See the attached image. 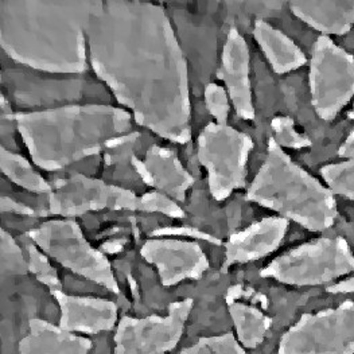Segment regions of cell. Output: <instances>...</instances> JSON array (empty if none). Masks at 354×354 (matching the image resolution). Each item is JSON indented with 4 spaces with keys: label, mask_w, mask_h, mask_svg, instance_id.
<instances>
[{
    "label": "cell",
    "mask_w": 354,
    "mask_h": 354,
    "mask_svg": "<svg viewBox=\"0 0 354 354\" xmlns=\"http://www.w3.org/2000/svg\"><path fill=\"white\" fill-rule=\"evenodd\" d=\"M178 354H247L233 334L201 338L196 345Z\"/></svg>",
    "instance_id": "d4e9b609"
},
{
    "label": "cell",
    "mask_w": 354,
    "mask_h": 354,
    "mask_svg": "<svg viewBox=\"0 0 354 354\" xmlns=\"http://www.w3.org/2000/svg\"><path fill=\"white\" fill-rule=\"evenodd\" d=\"M142 257L152 264L165 287L186 279H201L209 270V260L203 248L193 241L152 239L143 244Z\"/></svg>",
    "instance_id": "7c38bea8"
},
{
    "label": "cell",
    "mask_w": 354,
    "mask_h": 354,
    "mask_svg": "<svg viewBox=\"0 0 354 354\" xmlns=\"http://www.w3.org/2000/svg\"><path fill=\"white\" fill-rule=\"evenodd\" d=\"M278 354H354V301L302 315L280 338Z\"/></svg>",
    "instance_id": "30bf717a"
},
{
    "label": "cell",
    "mask_w": 354,
    "mask_h": 354,
    "mask_svg": "<svg viewBox=\"0 0 354 354\" xmlns=\"http://www.w3.org/2000/svg\"><path fill=\"white\" fill-rule=\"evenodd\" d=\"M0 251H1V275H26L28 263H26L24 251L15 243L12 236L4 229L0 230Z\"/></svg>",
    "instance_id": "603a6c76"
},
{
    "label": "cell",
    "mask_w": 354,
    "mask_h": 354,
    "mask_svg": "<svg viewBox=\"0 0 354 354\" xmlns=\"http://www.w3.org/2000/svg\"><path fill=\"white\" fill-rule=\"evenodd\" d=\"M177 232H171L169 229H162V230H156L153 232V236H163V234H186V236H196L198 239H205V240H212L214 244H218V241L216 239H213L212 236H206L201 232H197V230H193V232H180V229H176Z\"/></svg>",
    "instance_id": "4dcf8cb0"
},
{
    "label": "cell",
    "mask_w": 354,
    "mask_h": 354,
    "mask_svg": "<svg viewBox=\"0 0 354 354\" xmlns=\"http://www.w3.org/2000/svg\"><path fill=\"white\" fill-rule=\"evenodd\" d=\"M292 14L324 35H345L354 27V0H295Z\"/></svg>",
    "instance_id": "e0dca14e"
},
{
    "label": "cell",
    "mask_w": 354,
    "mask_h": 354,
    "mask_svg": "<svg viewBox=\"0 0 354 354\" xmlns=\"http://www.w3.org/2000/svg\"><path fill=\"white\" fill-rule=\"evenodd\" d=\"M228 92L217 84H207L205 88V104L217 124H228L230 104Z\"/></svg>",
    "instance_id": "4316f807"
},
{
    "label": "cell",
    "mask_w": 354,
    "mask_h": 354,
    "mask_svg": "<svg viewBox=\"0 0 354 354\" xmlns=\"http://www.w3.org/2000/svg\"><path fill=\"white\" fill-rule=\"evenodd\" d=\"M0 169L3 176H6L15 185L24 187L27 192L49 196L53 192L50 183L35 171L27 159L19 153L8 151L4 147L0 149Z\"/></svg>",
    "instance_id": "44dd1931"
},
{
    "label": "cell",
    "mask_w": 354,
    "mask_h": 354,
    "mask_svg": "<svg viewBox=\"0 0 354 354\" xmlns=\"http://www.w3.org/2000/svg\"><path fill=\"white\" fill-rule=\"evenodd\" d=\"M49 209L51 214L64 218L104 209L162 213L173 218L185 217L179 205L159 192L138 197L131 190L106 185L100 179L82 174H75L54 183L49 196Z\"/></svg>",
    "instance_id": "5b68a950"
},
{
    "label": "cell",
    "mask_w": 354,
    "mask_h": 354,
    "mask_svg": "<svg viewBox=\"0 0 354 354\" xmlns=\"http://www.w3.org/2000/svg\"><path fill=\"white\" fill-rule=\"evenodd\" d=\"M247 200L311 232L331 228L338 216L329 187L297 165L274 138L268 140L266 160L247 190Z\"/></svg>",
    "instance_id": "277c9868"
},
{
    "label": "cell",
    "mask_w": 354,
    "mask_h": 354,
    "mask_svg": "<svg viewBox=\"0 0 354 354\" xmlns=\"http://www.w3.org/2000/svg\"><path fill=\"white\" fill-rule=\"evenodd\" d=\"M310 95L317 116L334 120L354 97V57L330 37L321 35L310 59Z\"/></svg>",
    "instance_id": "9c48e42d"
},
{
    "label": "cell",
    "mask_w": 354,
    "mask_h": 354,
    "mask_svg": "<svg viewBox=\"0 0 354 354\" xmlns=\"http://www.w3.org/2000/svg\"><path fill=\"white\" fill-rule=\"evenodd\" d=\"M100 1H1L0 45L35 71L82 73L89 61L86 30Z\"/></svg>",
    "instance_id": "7a4b0ae2"
},
{
    "label": "cell",
    "mask_w": 354,
    "mask_h": 354,
    "mask_svg": "<svg viewBox=\"0 0 354 354\" xmlns=\"http://www.w3.org/2000/svg\"><path fill=\"white\" fill-rule=\"evenodd\" d=\"M28 237L62 267L119 294V284L108 259L88 243L75 220H49L30 230Z\"/></svg>",
    "instance_id": "ba28073f"
},
{
    "label": "cell",
    "mask_w": 354,
    "mask_h": 354,
    "mask_svg": "<svg viewBox=\"0 0 354 354\" xmlns=\"http://www.w3.org/2000/svg\"><path fill=\"white\" fill-rule=\"evenodd\" d=\"M0 207H1L3 213L10 212V213L22 214V216H34V210L30 206L18 203V201H14L12 198L4 197V196L0 200Z\"/></svg>",
    "instance_id": "83f0119b"
},
{
    "label": "cell",
    "mask_w": 354,
    "mask_h": 354,
    "mask_svg": "<svg viewBox=\"0 0 354 354\" xmlns=\"http://www.w3.org/2000/svg\"><path fill=\"white\" fill-rule=\"evenodd\" d=\"M328 292L331 294H346V292H354V277L341 280L335 284H331L328 287Z\"/></svg>",
    "instance_id": "f1b7e54d"
},
{
    "label": "cell",
    "mask_w": 354,
    "mask_h": 354,
    "mask_svg": "<svg viewBox=\"0 0 354 354\" xmlns=\"http://www.w3.org/2000/svg\"><path fill=\"white\" fill-rule=\"evenodd\" d=\"M35 166L61 170L129 139L132 115L112 105H66L31 113H10Z\"/></svg>",
    "instance_id": "3957f363"
},
{
    "label": "cell",
    "mask_w": 354,
    "mask_h": 354,
    "mask_svg": "<svg viewBox=\"0 0 354 354\" xmlns=\"http://www.w3.org/2000/svg\"><path fill=\"white\" fill-rule=\"evenodd\" d=\"M274 140L283 149L301 150L311 146V140L297 131L295 122L288 116H278L271 122Z\"/></svg>",
    "instance_id": "cb8c5ba5"
},
{
    "label": "cell",
    "mask_w": 354,
    "mask_h": 354,
    "mask_svg": "<svg viewBox=\"0 0 354 354\" xmlns=\"http://www.w3.org/2000/svg\"><path fill=\"white\" fill-rule=\"evenodd\" d=\"M193 304V299L174 302L163 317L151 315L142 319L124 317L115 334L113 354L169 353L183 334Z\"/></svg>",
    "instance_id": "8fae6325"
},
{
    "label": "cell",
    "mask_w": 354,
    "mask_h": 354,
    "mask_svg": "<svg viewBox=\"0 0 354 354\" xmlns=\"http://www.w3.org/2000/svg\"><path fill=\"white\" fill-rule=\"evenodd\" d=\"M92 342L44 319L28 322V334L19 342V354H89Z\"/></svg>",
    "instance_id": "ac0fdd59"
},
{
    "label": "cell",
    "mask_w": 354,
    "mask_h": 354,
    "mask_svg": "<svg viewBox=\"0 0 354 354\" xmlns=\"http://www.w3.org/2000/svg\"><path fill=\"white\" fill-rule=\"evenodd\" d=\"M338 155L344 159H354V129L351 131L345 142L341 145Z\"/></svg>",
    "instance_id": "f546056e"
},
{
    "label": "cell",
    "mask_w": 354,
    "mask_h": 354,
    "mask_svg": "<svg viewBox=\"0 0 354 354\" xmlns=\"http://www.w3.org/2000/svg\"><path fill=\"white\" fill-rule=\"evenodd\" d=\"M250 62V49L245 38L236 28H232L223 49L217 78L225 84L229 100L237 116L244 120L254 119Z\"/></svg>",
    "instance_id": "4fadbf2b"
},
{
    "label": "cell",
    "mask_w": 354,
    "mask_h": 354,
    "mask_svg": "<svg viewBox=\"0 0 354 354\" xmlns=\"http://www.w3.org/2000/svg\"><path fill=\"white\" fill-rule=\"evenodd\" d=\"M321 176L333 194L354 201V159L326 165L321 169Z\"/></svg>",
    "instance_id": "7402d4cb"
},
{
    "label": "cell",
    "mask_w": 354,
    "mask_h": 354,
    "mask_svg": "<svg viewBox=\"0 0 354 354\" xmlns=\"http://www.w3.org/2000/svg\"><path fill=\"white\" fill-rule=\"evenodd\" d=\"M28 271L41 283L48 286L53 291L61 290V281L57 275L55 268L51 266L46 254L41 252L35 244H28Z\"/></svg>",
    "instance_id": "484cf974"
},
{
    "label": "cell",
    "mask_w": 354,
    "mask_h": 354,
    "mask_svg": "<svg viewBox=\"0 0 354 354\" xmlns=\"http://www.w3.org/2000/svg\"><path fill=\"white\" fill-rule=\"evenodd\" d=\"M253 37L277 75H286L306 65L307 58L302 49L266 21L254 22Z\"/></svg>",
    "instance_id": "d6986e66"
},
{
    "label": "cell",
    "mask_w": 354,
    "mask_h": 354,
    "mask_svg": "<svg viewBox=\"0 0 354 354\" xmlns=\"http://www.w3.org/2000/svg\"><path fill=\"white\" fill-rule=\"evenodd\" d=\"M288 220L268 217L229 237L225 244V264L248 263L277 251L288 230Z\"/></svg>",
    "instance_id": "2e32d148"
},
{
    "label": "cell",
    "mask_w": 354,
    "mask_h": 354,
    "mask_svg": "<svg viewBox=\"0 0 354 354\" xmlns=\"http://www.w3.org/2000/svg\"><path fill=\"white\" fill-rule=\"evenodd\" d=\"M354 272L352 248L342 237H322L274 259L260 271L263 278L288 286H321Z\"/></svg>",
    "instance_id": "8992f818"
},
{
    "label": "cell",
    "mask_w": 354,
    "mask_h": 354,
    "mask_svg": "<svg viewBox=\"0 0 354 354\" xmlns=\"http://www.w3.org/2000/svg\"><path fill=\"white\" fill-rule=\"evenodd\" d=\"M51 294L61 308L59 328L69 333L97 334L112 329L118 321V306L111 301L73 297L61 290Z\"/></svg>",
    "instance_id": "9a60e30c"
},
{
    "label": "cell",
    "mask_w": 354,
    "mask_h": 354,
    "mask_svg": "<svg viewBox=\"0 0 354 354\" xmlns=\"http://www.w3.org/2000/svg\"><path fill=\"white\" fill-rule=\"evenodd\" d=\"M253 140L228 124L209 123L198 135L197 156L207 174V185L216 201L247 185V165Z\"/></svg>",
    "instance_id": "52a82bcc"
},
{
    "label": "cell",
    "mask_w": 354,
    "mask_h": 354,
    "mask_svg": "<svg viewBox=\"0 0 354 354\" xmlns=\"http://www.w3.org/2000/svg\"><path fill=\"white\" fill-rule=\"evenodd\" d=\"M86 38L93 72L135 123L173 143L190 142L187 62L165 8L100 1Z\"/></svg>",
    "instance_id": "6da1fadb"
},
{
    "label": "cell",
    "mask_w": 354,
    "mask_h": 354,
    "mask_svg": "<svg viewBox=\"0 0 354 354\" xmlns=\"http://www.w3.org/2000/svg\"><path fill=\"white\" fill-rule=\"evenodd\" d=\"M228 310L237 331L239 342L248 349H254L259 346L271 328L272 319L252 306L229 299Z\"/></svg>",
    "instance_id": "ffe728a7"
},
{
    "label": "cell",
    "mask_w": 354,
    "mask_h": 354,
    "mask_svg": "<svg viewBox=\"0 0 354 354\" xmlns=\"http://www.w3.org/2000/svg\"><path fill=\"white\" fill-rule=\"evenodd\" d=\"M132 166L143 182L167 196L173 201L183 203L194 178L183 167L177 153L160 146L150 147L145 159L132 158Z\"/></svg>",
    "instance_id": "5bb4252c"
}]
</instances>
